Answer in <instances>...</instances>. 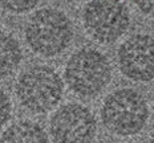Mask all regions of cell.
Segmentation results:
<instances>
[{
	"label": "cell",
	"instance_id": "6da1fadb",
	"mask_svg": "<svg viewBox=\"0 0 154 143\" xmlns=\"http://www.w3.org/2000/svg\"><path fill=\"white\" fill-rule=\"evenodd\" d=\"M25 41L36 55L59 56L73 40V24L63 11L44 7L35 12L25 24Z\"/></svg>",
	"mask_w": 154,
	"mask_h": 143
},
{
	"label": "cell",
	"instance_id": "7a4b0ae2",
	"mask_svg": "<svg viewBox=\"0 0 154 143\" xmlns=\"http://www.w3.org/2000/svg\"><path fill=\"white\" fill-rule=\"evenodd\" d=\"M149 119L146 98L136 89L124 88L113 91L104 100L101 121L108 131L120 136L138 134Z\"/></svg>",
	"mask_w": 154,
	"mask_h": 143
},
{
	"label": "cell",
	"instance_id": "3957f363",
	"mask_svg": "<svg viewBox=\"0 0 154 143\" xmlns=\"http://www.w3.org/2000/svg\"><path fill=\"white\" fill-rule=\"evenodd\" d=\"M15 93L24 109L33 114H44L61 101L64 82L51 66L35 65L19 76Z\"/></svg>",
	"mask_w": 154,
	"mask_h": 143
},
{
	"label": "cell",
	"instance_id": "277c9868",
	"mask_svg": "<svg viewBox=\"0 0 154 143\" xmlns=\"http://www.w3.org/2000/svg\"><path fill=\"white\" fill-rule=\"evenodd\" d=\"M64 77L73 93L80 97H96L110 82L112 65L98 49L81 48L66 61Z\"/></svg>",
	"mask_w": 154,
	"mask_h": 143
},
{
	"label": "cell",
	"instance_id": "5b68a950",
	"mask_svg": "<svg viewBox=\"0 0 154 143\" xmlns=\"http://www.w3.org/2000/svg\"><path fill=\"white\" fill-rule=\"evenodd\" d=\"M82 24L92 39L109 44L129 29L130 12L122 0H91L82 11Z\"/></svg>",
	"mask_w": 154,
	"mask_h": 143
},
{
	"label": "cell",
	"instance_id": "8992f818",
	"mask_svg": "<svg viewBox=\"0 0 154 143\" xmlns=\"http://www.w3.org/2000/svg\"><path fill=\"white\" fill-rule=\"evenodd\" d=\"M96 133L94 114L81 103L63 105L49 121V134L53 143H92Z\"/></svg>",
	"mask_w": 154,
	"mask_h": 143
},
{
	"label": "cell",
	"instance_id": "52a82bcc",
	"mask_svg": "<svg viewBox=\"0 0 154 143\" xmlns=\"http://www.w3.org/2000/svg\"><path fill=\"white\" fill-rule=\"evenodd\" d=\"M118 68L126 78L136 82L154 79V37L134 34L118 48Z\"/></svg>",
	"mask_w": 154,
	"mask_h": 143
},
{
	"label": "cell",
	"instance_id": "ba28073f",
	"mask_svg": "<svg viewBox=\"0 0 154 143\" xmlns=\"http://www.w3.org/2000/svg\"><path fill=\"white\" fill-rule=\"evenodd\" d=\"M0 143H49L43 126L31 121H20L11 125L0 136Z\"/></svg>",
	"mask_w": 154,
	"mask_h": 143
},
{
	"label": "cell",
	"instance_id": "9c48e42d",
	"mask_svg": "<svg viewBox=\"0 0 154 143\" xmlns=\"http://www.w3.org/2000/svg\"><path fill=\"white\" fill-rule=\"evenodd\" d=\"M23 58V50L11 33L0 31V78L8 77L19 68Z\"/></svg>",
	"mask_w": 154,
	"mask_h": 143
},
{
	"label": "cell",
	"instance_id": "30bf717a",
	"mask_svg": "<svg viewBox=\"0 0 154 143\" xmlns=\"http://www.w3.org/2000/svg\"><path fill=\"white\" fill-rule=\"evenodd\" d=\"M40 0H0V5L12 13H25L33 9Z\"/></svg>",
	"mask_w": 154,
	"mask_h": 143
},
{
	"label": "cell",
	"instance_id": "8fae6325",
	"mask_svg": "<svg viewBox=\"0 0 154 143\" xmlns=\"http://www.w3.org/2000/svg\"><path fill=\"white\" fill-rule=\"evenodd\" d=\"M11 111H12L11 100H9L8 94L0 88V129L11 118Z\"/></svg>",
	"mask_w": 154,
	"mask_h": 143
},
{
	"label": "cell",
	"instance_id": "7c38bea8",
	"mask_svg": "<svg viewBox=\"0 0 154 143\" xmlns=\"http://www.w3.org/2000/svg\"><path fill=\"white\" fill-rule=\"evenodd\" d=\"M134 3L142 13L154 17V0H134Z\"/></svg>",
	"mask_w": 154,
	"mask_h": 143
},
{
	"label": "cell",
	"instance_id": "4fadbf2b",
	"mask_svg": "<svg viewBox=\"0 0 154 143\" xmlns=\"http://www.w3.org/2000/svg\"><path fill=\"white\" fill-rule=\"evenodd\" d=\"M150 143H154V131H153L152 136H150Z\"/></svg>",
	"mask_w": 154,
	"mask_h": 143
}]
</instances>
